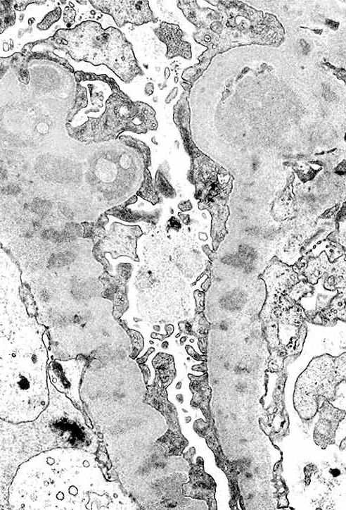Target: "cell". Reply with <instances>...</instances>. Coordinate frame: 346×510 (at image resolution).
Listing matches in <instances>:
<instances>
[{
  "label": "cell",
  "mask_w": 346,
  "mask_h": 510,
  "mask_svg": "<svg viewBox=\"0 0 346 510\" xmlns=\"http://www.w3.org/2000/svg\"><path fill=\"white\" fill-rule=\"evenodd\" d=\"M57 46L76 61L94 66L105 65L125 83L143 75L132 44L118 29L86 20L71 30H60L56 36Z\"/></svg>",
  "instance_id": "obj_2"
},
{
  "label": "cell",
  "mask_w": 346,
  "mask_h": 510,
  "mask_svg": "<svg viewBox=\"0 0 346 510\" xmlns=\"http://www.w3.org/2000/svg\"><path fill=\"white\" fill-rule=\"evenodd\" d=\"M345 378V354L338 357L323 354L314 358L299 376L294 406L300 416L309 420L325 401H333L335 387Z\"/></svg>",
  "instance_id": "obj_4"
},
{
  "label": "cell",
  "mask_w": 346,
  "mask_h": 510,
  "mask_svg": "<svg viewBox=\"0 0 346 510\" xmlns=\"http://www.w3.org/2000/svg\"><path fill=\"white\" fill-rule=\"evenodd\" d=\"M181 85L186 92H188L189 89L191 88V85L185 82H181Z\"/></svg>",
  "instance_id": "obj_16"
},
{
  "label": "cell",
  "mask_w": 346,
  "mask_h": 510,
  "mask_svg": "<svg viewBox=\"0 0 346 510\" xmlns=\"http://www.w3.org/2000/svg\"><path fill=\"white\" fill-rule=\"evenodd\" d=\"M154 84L153 82H147L144 87V93L147 96H150L154 92Z\"/></svg>",
  "instance_id": "obj_14"
},
{
  "label": "cell",
  "mask_w": 346,
  "mask_h": 510,
  "mask_svg": "<svg viewBox=\"0 0 346 510\" xmlns=\"http://www.w3.org/2000/svg\"><path fill=\"white\" fill-rule=\"evenodd\" d=\"M164 76L165 80H168L169 77L170 76V70L168 67H166L164 70Z\"/></svg>",
  "instance_id": "obj_15"
},
{
  "label": "cell",
  "mask_w": 346,
  "mask_h": 510,
  "mask_svg": "<svg viewBox=\"0 0 346 510\" xmlns=\"http://www.w3.org/2000/svg\"><path fill=\"white\" fill-rule=\"evenodd\" d=\"M137 194L141 198L155 204L159 201L157 190L152 183L150 173L147 168L144 170V180L143 185L138 191Z\"/></svg>",
  "instance_id": "obj_9"
},
{
  "label": "cell",
  "mask_w": 346,
  "mask_h": 510,
  "mask_svg": "<svg viewBox=\"0 0 346 510\" xmlns=\"http://www.w3.org/2000/svg\"><path fill=\"white\" fill-rule=\"evenodd\" d=\"M88 1H77L81 4H86Z\"/></svg>",
  "instance_id": "obj_17"
},
{
  "label": "cell",
  "mask_w": 346,
  "mask_h": 510,
  "mask_svg": "<svg viewBox=\"0 0 346 510\" xmlns=\"http://www.w3.org/2000/svg\"><path fill=\"white\" fill-rule=\"evenodd\" d=\"M113 92L105 103V110L98 118L89 117L83 125L70 127V134L87 143L102 142L116 139L120 133L130 131L146 133L156 130L155 111L148 104L132 100L114 81Z\"/></svg>",
  "instance_id": "obj_3"
},
{
  "label": "cell",
  "mask_w": 346,
  "mask_h": 510,
  "mask_svg": "<svg viewBox=\"0 0 346 510\" xmlns=\"http://www.w3.org/2000/svg\"><path fill=\"white\" fill-rule=\"evenodd\" d=\"M177 94H178V88L176 87L172 88V89L170 91V92L168 94V95L165 98V102L166 104H169L177 97Z\"/></svg>",
  "instance_id": "obj_13"
},
{
  "label": "cell",
  "mask_w": 346,
  "mask_h": 510,
  "mask_svg": "<svg viewBox=\"0 0 346 510\" xmlns=\"http://www.w3.org/2000/svg\"><path fill=\"white\" fill-rule=\"evenodd\" d=\"M50 339L14 259L0 247V418L32 422L49 403Z\"/></svg>",
  "instance_id": "obj_1"
},
{
  "label": "cell",
  "mask_w": 346,
  "mask_h": 510,
  "mask_svg": "<svg viewBox=\"0 0 346 510\" xmlns=\"http://www.w3.org/2000/svg\"><path fill=\"white\" fill-rule=\"evenodd\" d=\"M96 9L111 15L118 27L129 23L141 25L149 22L157 23L148 1H88Z\"/></svg>",
  "instance_id": "obj_6"
},
{
  "label": "cell",
  "mask_w": 346,
  "mask_h": 510,
  "mask_svg": "<svg viewBox=\"0 0 346 510\" xmlns=\"http://www.w3.org/2000/svg\"><path fill=\"white\" fill-rule=\"evenodd\" d=\"M156 186L158 190L167 197H173L175 195L174 190L162 175H157Z\"/></svg>",
  "instance_id": "obj_11"
},
{
  "label": "cell",
  "mask_w": 346,
  "mask_h": 510,
  "mask_svg": "<svg viewBox=\"0 0 346 510\" xmlns=\"http://www.w3.org/2000/svg\"><path fill=\"white\" fill-rule=\"evenodd\" d=\"M85 361L81 359H49L48 379L53 386L63 393L77 409H82L79 394V381Z\"/></svg>",
  "instance_id": "obj_5"
},
{
  "label": "cell",
  "mask_w": 346,
  "mask_h": 510,
  "mask_svg": "<svg viewBox=\"0 0 346 510\" xmlns=\"http://www.w3.org/2000/svg\"><path fill=\"white\" fill-rule=\"evenodd\" d=\"M76 15V11L70 7H66L64 11V21L66 23H73L75 17Z\"/></svg>",
  "instance_id": "obj_12"
},
{
  "label": "cell",
  "mask_w": 346,
  "mask_h": 510,
  "mask_svg": "<svg viewBox=\"0 0 346 510\" xmlns=\"http://www.w3.org/2000/svg\"><path fill=\"white\" fill-rule=\"evenodd\" d=\"M153 31L158 38L165 44L167 46L165 56L167 58L171 59L177 56L191 58V46L183 40L182 31L177 25L162 22Z\"/></svg>",
  "instance_id": "obj_8"
},
{
  "label": "cell",
  "mask_w": 346,
  "mask_h": 510,
  "mask_svg": "<svg viewBox=\"0 0 346 510\" xmlns=\"http://www.w3.org/2000/svg\"><path fill=\"white\" fill-rule=\"evenodd\" d=\"M77 94L75 99V103L73 108L68 115L69 119L73 118V116L82 108H84L88 104L86 89L81 85L77 84Z\"/></svg>",
  "instance_id": "obj_10"
},
{
  "label": "cell",
  "mask_w": 346,
  "mask_h": 510,
  "mask_svg": "<svg viewBox=\"0 0 346 510\" xmlns=\"http://www.w3.org/2000/svg\"><path fill=\"white\" fill-rule=\"evenodd\" d=\"M320 418L314 427L315 443L324 449L334 443L335 435L339 423L345 418V411L334 407L325 400L319 407Z\"/></svg>",
  "instance_id": "obj_7"
}]
</instances>
